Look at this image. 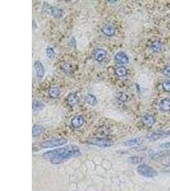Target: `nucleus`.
Listing matches in <instances>:
<instances>
[{"instance_id":"obj_1","label":"nucleus","mask_w":170,"mask_h":191,"mask_svg":"<svg viewBox=\"0 0 170 191\" xmlns=\"http://www.w3.org/2000/svg\"><path fill=\"white\" fill-rule=\"evenodd\" d=\"M80 148L75 145H68L43 153V158L53 164H59L80 155Z\"/></svg>"},{"instance_id":"obj_2","label":"nucleus","mask_w":170,"mask_h":191,"mask_svg":"<svg viewBox=\"0 0 170 191\" xmlns=\"http://www.w3.org/2000/svg\"><path fill=\"white\" fill-rule=\"evenodd\" d=\"M137 170L139 175L146 178H153L158 175V173L156 169L146 164L138 165Z\"/></svg>"},{"instance_id":"obj_3","label":"nucleus","mask_w":170,"mask_h":191,"mask_svg":"<svg viewBox=\"0 0 170 191\" xmlns=\"http://www.w3.org/2000/svg\"><path fill=\"white\" fill-rule=\"evenodd\" d=\"M88 144L97 146L101 148H107L113 145L112 141L105 138H91L86 140Z\"/></svg>"},{"instance_id":"obj_4","label":"nucleus","mask_w":170,"mask_h":191,"mask_svg":"<svg viewBox=\"0 0 170 191\" xmlns=\"http://www.w3.org/2000/svg\"><path fill=\"white\" fill-rule=\"evenodd\" d=\"M67 143V140L64 138H53L44 141L41 143V147L45 148H53L56 147H59L65 145Z\"/></svg>"},{"instance_id":"obj_5","label":"nucleus","mask_w":170,"mask_h":191,"mask_svg":"<svg viewBox=\"0 0 170 191\" xmlns=\"http://www.w3.org/2000/svg\"><path fill=\"white\" fill-rule=\"evenodd\" d=\"M34 68H35L37 77L39 79L43 78L45 73V68L43 64L40 61H37L34 64Z\"/></svg>"},{"instance_id":"obj_6","label":"nucleus","mask_w":170,"mask_h":191,"mask_svg":"<svg viewBox=\"0 0 170 191\" xmlns=\"http://www.w3.org/2000/svg\"><path fill=\"white\" fill-rule=\"evenodd\" d=\"M115 60L120 64H126L129 63V59L127 54L124 52H118L115 56Z\"/></svg>"},{"instance_id":"obj_7","label":"nucleus","mask_w":170,"mask_h":191,"mask_svg":"<svg viewBox=\"0 0 170 191\" xmlns=\"http://www.w3.org/2000/svg\"><path fill=\"white\" fill-rule=\"evenodd\" d=\"M44 8H45L46 12L50 13L51 15H52L53 16L56 17H60L62 15V13H63V12L61 9L58 8L57 7H51L48 5V4H46V7Z\"/></svg>"},{"instance_id":"obj_8","label":"nucleus","mask_w":170,"mask_h":191,"mask_svg":"<svg viewBox=\"0 0 170 191\" xmlns=\"http://www.w3.org/2000/svg\"><path fill=\"white\" fill-rule=\"evenodd\" d=\"M107 52L103 48H97L94 53V58L98 62L103 61L107 58Z\"/></svg>"},{"instance_id":"obj_9","label":"nucleus","mask_w":170,"mask_h":191,"mask_svg":"<svg viewBox=\"0 0 170 191\" xmlns=\"http://www.w3.org/2000/svg\"><path fill=\"white\" fill-rule=\"evenodd\" d=\"M101 31L106 37H111L115 35L116 33L115 28L110 24H105L101 29Z\"/></svg>"},{"instance_id":"obj_10","label":"nucleus","mask_w":170,"mask_h":191,"mask_svg":"<svg viewBox=\"0 0 170 191\" xmlns=\"http://www.w3.org/2000/svg\"><path fill=\"white\" fill-rule=\"evenodd\" d=\"M84 124V119L81 115L74 117L71 120V125L75 129H79Z\"/></svg>"},{"instance_id":"obj_11","label":"nucleus","mask_w":170,"mask_h":191,"mask_svg":"<svg viewBox=\"0 0 170 191\" xmlns=\"http://www.w3.org/2000/svg\"><path fill=\"white\" fill-rule=\"evenodd\" d=\"M66 100L68 105L73 107L78 105L80 101V98L76 93H71L68 96Z\"/></svg>"},{"instance_id":"obj_12","label":"nucleus","mask_w":170,"mask_h":191,"mask_svg":"<svg viewBox=\"0 0 170 191\" xmlns=\"http://www.w3.org/2000/svg\"><path fill=\"white\" fill-rule=\"evenodd\" d=\"M142 121L145 126L150 128L155 123V118L151 115H145L143 117Z\"/></svg>"},{"instance_id":"obj_13","label":"nucleus","mask_w":170,"mask_h":191,"mask_svg":"<svg viewBox=\"0 0 170 191\" xmlns=\"http://www.w3.org/2000/svg\"><path fill=\"white\" fill-rule=\"evenodd\" d=\"M143 143L142 139L140 138H135L133 139H131V140H127L124 142V145L126 146L129 147H132V146H139L142 145Z\"/></svg>"},{"instance_id":"obj_14","label":"nucleus","mask_w":170,"mask_h":191,"mask_svg":"<svg viewBox=\"0 0 170 191\" xmlns=\"http://www.w3.org/2000/svg\"><path fill=\"white\" fill-rule=\"evenodd\" d=\"M159 107L164 112L170 111V99L168 98L161 99L159 103Z\"/></svg>"},{"instance_id":"obj_15","label":"nucleus","mask_w":170,"mask_h":191,"mask_svg":"<svg viewBox=\"0 0 170 191\" xmlns=\"http://www.w3.org/2000/svg\"><path fill=\"white\" fill-rule=\"evenodd\" d=\"M32 110L35 112H38L40 111H42L45 108V105L44 104L38 100H35L32 101Z\"/></svg>"},{"instance_id":"obj_16","label":"nucleus","mask_w":170,"mask_h":191,"mask_svg":"<svg viewBox=\"0 0 170 191\" xmlns=\"http://www.w3.org/2000/svg\"><path fill=\"white\" fill-rule=\"evenodd\" d=\"M166 136V134L164 133H160V132H154L149 134L147 136V138L152 141H157L159 139H161Z\"/></svg>"},{"instance_id":"obj_17","label":"nucleus","mask_w":170,"mask_h":191,"mask_svg":"<svg viewBox=\"0 0 170 191\" xmlns=\"http://www.w3.org/2000/svg\"><path fill=\"white\" fill-rule=\"evenodd\" d=\"M61 94L60 89L57 87H51L48 89V95L52 99L58 98Z\"/></svg>"},{"instance_id":"obj_18","label":"nucleus","mask_w":170,"mask_h":191,"mask_svg":"<svg viewBox=\"0 0 170 191\" xmlns=\"http://www.w3.org/2000/svg\"><path fill=\"white\" fill-rule=\"evenodd\" d=\"M150 49L154 53H159L162 49V43L158 40L153 42L150 45Z\"/></svg>"},{"instance_id":"obj_19","label":"nucleus","mask_w":170,"mask_h":191,"mask_svg":"<svg viewBox=\"0 0 170 191\" xmlns=\"http://www.w3.org/2000/svg\"><path fill=\"white\" fill-rule=\"evenodd\" d=\"M85 101H86L89 105L95 106L98 104V99L96 97L91 94H88L86 97H85Z\"/></svg>"},{"instance_id":"obj_20","label":"nucleus","mask_w":170,"mask_h":191,"mask_svg":"<svg viewBox=\"0 0 170 191\" xmlns=\"http://www.w3.org/2000/svg\"><path fill=\"white\" fill-rule=\"evenodd\" d=\"M44 131V128L42 126L39 125V124H37L33 126L32 128V134L33 137H36L39 136L40 134H41Z\"/></svg>"},{"instance_id":"obj_21","label":"nucleus","mask_w":170,"mask_h":191,"mask_svg":"<svg viewBox=\"0 0 170 191\" xmlns=\"http://www.w3.org/2000/svg\"><path fill=\"white\" fill-rule=\"evenodd\" d=\"M115 73L118 77H125L128 74V71L125 67L121 66L117 67L115 69Z\"/></svg>"},{"instance_id":"obj_22","label":"nucleus","mask_w":170,"mask_h":191,"mask_svg":"<svg viewBox=\"0 0 170 191\" xmlns=\"http://www.w3.org/2000/svg\"><path fill=\"white\" fill-rule=\"evenodd\" d=\"M46 54L50 59H53L55 58L56 53L54 48L51 47H47L46 48Z\"/></svg>"},{"instance_id":"obj_23","label":"nucleus","mask_w":170,"mask_h":191,"mask_svg":"<svg viewBox=\"0 0 170 191\" xmlns=\"http://www.w3.org/2000/svg\"><path fill=\"white\" fill-rule=\"evenodd\" d=\"M162 88L166 92H170V80H165L162 82Z\"/></svg>"},{"instance_id":"obj_24","label":"nucleus","mask_w":170,"mask_h":191,"mask_svg":"<svg viewBox=\"0 0 170 191\" xmlns=\"http://www.w3.org/2000/svg\"><path fill=\"white\" fill-rule=\"evenodd\" d=\"M117 98L118 99V100H120L121 101H126L127 100L128 96H126V94H125L123 93H119L117 94Z\"/></svg>"},{"instance_id":"obj_25","label":"nucleus","mask_w":170,"mask_h":191,"mask_svg":"<svg viewBox=\"0 0 170 191\" xmlns=\"http://www.w3.org/2000/svg\"><path fill=\"white\" fill-rule=\"evenodd\" d=\"M163 74L166 77H170V66H166L164 68Z\"/></svg>"},{"instance_id":"obj_26","label":"nucleus","mask_w":170,"mask_h":191,"mask_svg":"<svg viewBox=\"0 0 170 191\" xmlns=\"http://www.w3.org/2000/svg\"><path fill=\"white\" fill-rule=\"evenodd\" d=\"M140 158L138 157H134V158H131L129 159V161L132 163V164H137L138 163H139L140 161Z\"/></svg>"},{"instance_id":"obj_27","label":"nucleus","mask_w":170,"mask_h":191,"mask_svg":"<svg viewBox=\"0 0 170 191\" xmlns=\"http://www.w3.org/2000/svg\"><path fill=\"white\" fill-rule=\"evenodd\" d=\"M71 69L70 65L68 63H65L62 66V69L65 71V72H68Z\"/></svg>"},{"instance_id":"obj_28","label":"nucleus","mask_w":170,"mask_h":191,"mask_svg":"<svg viewBox=\"0 0 170 191\" xmlns=\"http://www.w3.org/2000/svg\"><path fill=\"white\" fill-rule=\"evenodd\" d=\"M160 147L162 148H170V142L161 144L160 145Z\"/></svg>"},{"instance_id":"obj_29","label":"nucleus","mask_w":170,"mask_h":191,"mask_svg":"<svg viewBox=\"0 0 170 191\" xmlns=\"http://www.w3.org/2000/svg\"><path fill=\"white\" fill-rule=\"evenodd\" d=\"M169 170H170V168H169Z\"/></svg>"}]
</instances>
